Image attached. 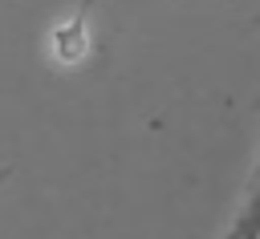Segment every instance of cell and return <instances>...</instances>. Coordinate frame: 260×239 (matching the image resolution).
Wrapping results in <instances>:
<instances>
[{"label":"cell","instance_id":"1","mask_svg":"<svg viewBox=\"0 0 260 239\" xmlns=\"http://www.w3.org/2000/svg\"><path fill=\"white\" fill-rule=\"evenodd\" d=\"M232 239H260V158L248 174V186H244V198H240V211H236V223L228 227Z\"/></svg>","mask_w":260,"mask_h":239},{"label":"cell","instance_id":"3","mask_svg":"<svg viewBox=\"0 0 260 239\" xmlns=\"http://www.w3.org/2000/svg\"><path fill=\"white\" fill-rule=\"evenodd\" d=\"M223 239H232V235H223Z\"/></svg>","mask_w":260,"mask_h":239},{"label":"cell","instance_id":"2","mask_svg":"<svg viewBox=\"0 0 260 239\" xmlns=\"http://www.w3.org/2000/svg\"><path fill=\"white\" fill-rule=\"evenodd\" d=\"M4 178H8V170H0V182H4Z\"/></svg>","mask_w":260,"mask_h":239}]
</instances>
